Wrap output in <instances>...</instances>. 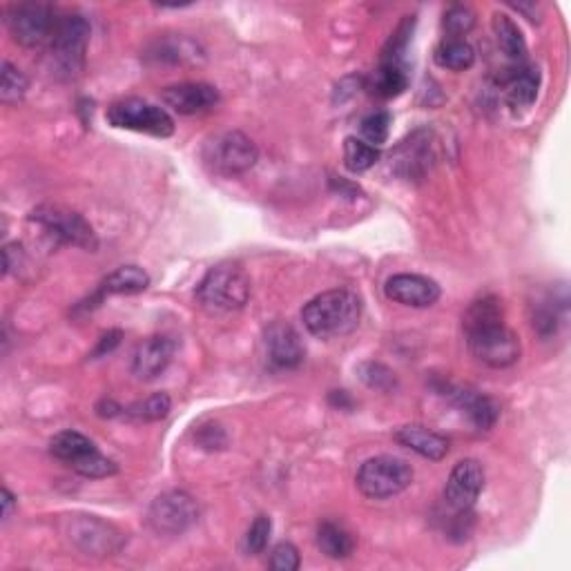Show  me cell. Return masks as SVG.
Instances as JSON below:
<instances>
[{"label": "cell", "mask_w": 571, "mask_h": 571, "mask_svg": "<svg viewBox=\"0 0 571 571\" xmlns=\"http://www.w3.org/2000/svg\"><path fill=\"white\" fill-rule=\"evenodd\" d=\"M464 333L471 355L491 369H507L520 360V340L502 319L496 297H482L464 315Z\"/></svg>", "instance_id": "cell-1"}, {"label": "cell", "mask_w": 571, "mask_h": 571, "mask_svg": "<svg viewBox=\"0 0 571 571\" xmlns=\"http://www.w3.org/2000/svg\"><path fill=\"white\" fill-rule=\"evenodd\" d=\"M362 319V302L353 290L335 288L313 297L302 308L306 331L317 340H337L351 335Z\"/></svg>", "instance_id": "cell-2"}, {"label": "cell", "mask_w": 571, "mask_h": 571, "mask_svg": "<svg viewBox=\"0 0 571 571\" xmlns=\"http://www.w3.org/2000/svg\"><path fill=\"white\" fill-rule=\"evenodd\" d=\"M250 299V279L237 266L221 264L208 270L197 286V302L210 313L241 311Z\"/></svg>", "instance_id": "cell-3"}, {"label": "cell", "mask_w": 571, "mask_h": 571, "mask_svg": "<svg viewBox=\"0 0 571 571\" xmlns=\"http://www.w3.org/2000/svg\"><path fill=\"white\" fill-rule=\"evenodd\" d=\"M50 453L56 460H61L72 471L79 473V476L90 480L110 478L119 471L116 462L108 456H103V453L96 449V444L79 431L56 433L50 440Z\"/></svg>", "instance_id": "cell-4"}, {"label": "cell", "mask_w": 571, "mask_h": 571, "mask_svg": "<svg viewBox=\"0 0 571 571\" xmlns=\"http://www.w3.org/2000/svg\"><path fill=\"white\" fill-rule=\"evenodd\" d=\"M357 489L371 500H386L400 496L402 491L411 487L413 469L402 458L377 456L366 460L355 476Z\"/></svg>", "instance_id": "cell-5"}, {"label": "cell", "mask_w": 571, "mask_h": 571, "mask_svg": "<svg viewBox=\"0 0 571 571\" xmlns=\"http://www.w3.org/2000/svg\"><path fill=\"white\" fill-rule=\"evenodd\" d=\"M87 45H90V23L81 14L61 16L50 43L52 63L65 79L79 76L85 67Z\"/></svg>", "instance_id": "cell-6"}, {"label": "cell", "mask_w": 571, "mask_h": 571, "mask_svg": "<svg viewBox=\"0 0 571 571\" xmlns=\"http://www.w3.org/2000/svg\"><path fill=\"white\" fill-rule=\"evenodd\" d=\"M61 16L50 3H16L7 7L5 23L14 41L23 47H43L52 43Z\"/></svg>", "instance_id": "cell-7"}, {"label": "cell", "mask_w": 571, "mask_h": 571, "mask_svg": "<svg viewBox=\"0 0 571 571\" xmlns=\"http://www.w3.org/2000/svg\"><path fill=\"white\" fill-rule=\"evenodd\" d=\"M108 121L114 128L150 134L157 139H168L174 134L172 116L159 105L141 99L116 101L108 108Z\"/></svg>", "instance_id": "cell-8"}, {"label": "cell", "mask_w": 571, "mask_h": 571, "mask_svg": "<svg viewBox=\"0 0 571 571\" xmlns=\"http://www.w3.org/2000/svg\"><path fill=\"white\" fill-rule=\"evenodd\" d=\"M29 221L41 226L43 230L67 246H79L83 250H96L99 248V239H96L94 228L87 224L85 217L63 206H38Z\"/></svg>", "instance_id": "cell-9"}, {"label": "cell", "mask_w": 571, "mask_h": 571, "mask_svg": "<svg viewBox=\"0 0 571 571\" xmlns=\"http://www.w3.org/2000/svg\"><path fill=\"white\" fill-rule=\"evenodd\" d=\"M199 520L197 500L186 491H168L152 502L150 527L161 536H181Z\"/></svg>", "instance_id": "cell-10"}, {"label": "cell", "mask_w": 571, "mask_h": 571, "mask_svg": "<svg viewBox=\"0 0 571 571\" xmlns=\"http://www.w3.org/2000/svg\"><path fill=\"white\" fill-rule=\"evenodd\" d=\"M206 161L221 174H244L255 168L259 150L244 132H224L212 139L206 148Z\"/></svg>", "instance_id": "cell-11"}, {"label": "cell", "mask_w": 571, "mask_h": 571, "mask_svg": "<svg viewBox=\"0 0 571 571\" xmlns=\"http://www.w3.org/2000/svg\"><path fill=\"white\" fill-rule=\"evenodd\" d=\"M482 489H485L482 464L478 460H460L451 471L447 487H444V502L458 514H467L476 505Z\"/></svg>", "instance_id": "cell-12"}, {"label": "cell", "mask_w": 571, "mask_h": 571, "mask_svg": "<svg viewBox=\"0 0 571 571\" xmlns=\"http://www.w3.org/2000/svg\"><path fill=\"white\" fill-rule=\"evenodd\" d=\"M391 166L404 179H422L433 163V134L429 130L413 132L391 154Z\"/></svg>", "instance_id": "cell-13"}, {"label": "cell", "mask_w": 571, "mask_h": 571, "mask_svg": "<svg viewBox=\"0 0 571 571\" xmlns=\"http://www.w3.org/2000/svg\"><path fill=\"white\" fill-rule=\"evenodd\" d=\"M161 101L166 103V108L177 112L181 116H195L210 112L217 108L221 96L215 85L208 83H177L170 85L161 92Z\"/></svg>", "instance_id": "cell-14"}, {"label": "cell", "mask_w": 571, "mask_h": 571, "mask_svg": "<svg viewBox=\"0 0 571 571\" xmlns=\"http://www.w3.org/2000/svg\"><path fill=\"white\" fill-rule=\"evenodd\" d=\"M384 295L395 304L409 306V308H429L438 302L442 290L438 282L413 273H400L393 275L384 286Z\"/></svg>", "instance_id": "cell-15"}, {"label": "cell", "mask_w": 571, "mask_h": 571, "mask_svg": "<svg viewBox=\"0 0 571 571\" xmlns=\"http://www.w3.org/2000/svg\"><path fill=\"white\" fill-rule=\"evenodd\" d=\"M174 355V342L170 337L154 335L143 340L132 355V373L141 382L157 380L168 369Z\"/></svg>", "instance_id": "cell-16"}, {"label": "cell", "mask_w": 571, "mask_h": 571, "mask_svg": "<svg viewBox=\"0 0 571 571\" xmlns=\"http://www.w3.org/2000/svg\"><path fill=\"white\" fill-rule=\"evenodd\" d=\"M266 348L270 362L279 369H297L306 355L302 337L286 322H275L266 328Z\"/></svg>", "instance_id": "cell-17"}, {"label": "cell", "mask_w": 571, "mask_h": 571, "mask_svg": "<svg viewBox=\"0 0 571 571\" xmlns=\"http://www.w3.org/2000/svg\"><path fill=\"white\" fill-rule=\"evenodd\" d=\"M70 538L76 547L90 554H110L119 547V534L105 522L96 520L94 516H83L81 520H74V527L70 531Z\"/></svg>", "instance_id": "cell-18"}, {"label": "cell", "mask_w": 571, "mask_h": 571, "mask_svg": "<svg viewBox=\"0 0 571 571\" xmlns=\"http://www.w3.org/2000/svg\"><path fill=\"white\" fill-rule=\"evenodd\" d=\"M395 440H398L402 447L411 449L418 453V456L433 462L444 460L449 453V440L444 438V435L431 431L429 427H422V424H406V427L395 433Z\"/></svg>", "instance_id": "cell-19"}, {"label": "cell", "mask_w": 571, "mask_h": 571, "mask_svg": "<svg viewBox=\"0 0 571 571\" xmlns=\"http://www.w3.org/2000/svg\"><path fill=\"white\" fill-rule=\"evenodd\" d=\"M409 87V74L402 61H382L380 67L366 79V90L377 99H395Z\"/></svg>", "instance_id": "cell-20"}, {"label": "cell", "mask_w": 571, "mask_h": 571, "mask_svg": "<svg viewBox=\"0 0 571 571\" xmlns=\"http://www.w3.org/2000/svg\"><path fill=\"white\" fill-rule=\"evenodd\" d=\"M150 286V275L139 266H121L103 279L92 302L99 304L105 295H139Z\"/></svg>", "instance_id": "cell-21"}, {"label": "cell", "mask_w": 571, "mask_h": 571, "mask_svg": "<svg viewBox=\"0 0 571 571\" xmlns=\"http://www.w3.org/2000/svg\"><path fill=\"white\" fill-rule=\"evenodd\" d=\"M538 87H540V74L536 67L518 65L514 74L507 76V81H505L507 103L514 110L531 108L538 96Z\"/></svg>", "instance_id": "cell-22"}, {"label": "cell", "mask_w": 571, "mask_h": 571, "mask_svg": "<svg viewBox=\"0 0 571 571\" xmlns=\"http://www.w3.org/2000/svg\"><path fill=\"white\" fill-rule=\"evenodd\" d=\"M453 398H456L458 406L467 413V418L478 431H491L493 424L498 422L500 415L498 404L487 398V395H482L478 391H456L453 393Z\"/></svg>", "instance_id": "cell-23"}, {"label": "cell", "mask_w": 571, "mask_h": 571, "mask_svg": "<svg viewBox=\"0 0 571 571\" xmlns=\"http://www.w3.org/2000/svg\"><path fill=\"white\" fill-rule=\"evenodd\" d=\"M317 547L328 558L344 560L355 551V538L340 522L324 520L317 527Z\"/></svg>", "instance_id": "cell-24"}, {"label": "cell", "mask_w": 571, "mask_h": 571, "mask_svg": "<svg viewBox=\"0 0 571 571\" xmlns=\"http://www.w3.org/2000/svg\"><path fill=\"white\" fill-rule=\"evenodd\" d=\"M493 32H496L498 47L507 58L516 63H522L527 58V43L525 36H522L520 27L511 21V16L507 14H496L493 16Z\"/></svg>", "instance_id": "cell-25"}, {"label": "cell", "mask_w": 571, "mask_h": 571, "mask_svg": "<svg viewBox=\"0 0 571 571\" xmlns=\"http://www.w3.org/2000/svg\"><path fill=\"white\" fill-rule=\"evenodd\" d=\"M433 58L444 70L464 72L476 63V52H473V47L464 38H447V41L438 45Z\"/></svg>", "instance_id": "cell-26"}, {"label": "cell", "mask_w": 571, "mask_h": 571, "mask_svg": "<svg viewBox=\"0 0 571 571\" xmlns=\"http://www.w3.org/2000/svg\"><path fill=\"white\" fill-rule=\"evenodd\" d=\"M565 313H567V297L558 302L556 295H547L543 302L534 306V328L543 337H549L551 333H556V326L563 322Z\"/></svg>", "instance_id": "cell-27"}, {"label": "cell", "mask_w": 571, "mask_h": 571, "mask_svg": "<svg viewBox=\"0 0 571 571\" xmlns=\"http://www.w3.org/2000/svg\"><path fill=\"white\" fill-rule=\"evenodd\" d=\"M377 161H380V150L375 145L355 137H348L344 141V163L351 172L360 174L371 170Z\"/></svg>", "instance_id": "cell-28"}, {"label": "cell", "mask_w": 571, "mask_h": 571, "mask_svg": "<svg viewBox=\"0 0 571 571\" xmlns=\"http://www.w3.org/2000/svg\"><path fill=\"white\" fill-rule=\"evenodd\" d=\"M170 409H172V400L168 393H152L150 398L134 402L125 413L137 422H159L168 418Z\"/></svg>", "instance_id": "cell-29"}, {"label": "cell", "mask_w": 571, "mask_h": 571, "mask_svg": "<svg viewBox=\"0 0 571 571\" xmlns=\"http://www.w3.org/2000/svg\"><path fill=\"white\" fill-rule=\"evenodd\" d=\"M27 79L25 74L14 67L9 61L3 63V79H0V101L5 105H16L25 99L27 94Z\"/></svg>", "instance_id": "cell-30"}, {"label": "cell", "mask_w": 571, "mask_h": 571, "mask_svg": "<svg viewBox=\"0 0 571 571\" xmlns=\"http://www.w3.org/2000/svg\"><path fill=\"white\" fill-rule=\"evenodd\" d=\"M391 123H393L391 112L377 110V112L369 114V116H366V119L362 121V125H360L364 141L375 145V148H380V145L386 143V139H389Z\"/></svg>", "instance_id": "cell-31"}, {"label": "cell", "mask_w": 571, "mask_h": 571, "mask_svg": "<svg viewBox=\"0 0 571 571\" xmlns=\"http://www.w3.org/2000/svg\"><path fill=\"white\" fill-rule=\"evenodd\" d=\"M473 25H476V14L471 12L467 5H453L447 14H444V29H447L449 38H462L467 36Z\"/></svg>", "instance_id": "cell-32"}, {"label": "cell", "mask_w": 571, "mask_h": 571, "mask_svg": "<svg viewBox=\"0 0 571 571\" xmlns=\"http://www.w3.org/2000/svg\"><path fill=\"white\" fill-rule=\"evenodd\" d=\"M360 375L366 386H371L375 391H391L395 389V373L391 369H386L384 364H377V362H366L360 366Z\"/></svg>", "instance_id": "cell-33"}, {"label": "cell", "mask_w": 571, "mask_h": 571, "mask_svg": "<svg viewBox=\"0 0 571 571\" xmlns=\"http://www.w3.org/2000/svg\"><path fill=\"white\" fill-rule=\"evenodd\" d=\"M270 531H273V522L268 516H257L253 525H250L246 534V551L253 556L264 554L270 540Z\"/></svg>", "instance_id": "cell-34"}, {"label": "cell", "mask_w": 571, "mask_h": 571, "mask_svg": "<svg viewBox=\"0 0 571 571\" xmlns=\"http://www.w3.org/2000/svg\"><path fill=\"white\" fill-rule=\"evenodd\" d=\"M302 565V558H299V551L295 545L290 543H279L273 549V556H270V569L275 571H297Z\"/></svg>", "instance_id": "cell-35"}, {"label": "cell", "mask_w": 571, "mask_h": 571, "mask_svg": "<svg viewBox=\"0 0 571 571\" xmlns=\"http://www.w3.org/2000/svg\"><path fill=\"white\" fill-rule=\"evenodd\" d=\"M197 440L203 449L215 451V449H224L226 447V433L217 424H210V427H203L197 435Z\"/></svg>", "instance_id": "cell-36"}, {"label": "cell", "mask_w": 571, "mask_h": 571, "mask_svg": "<svg viewBox=\"0 0 571 571\" xmlns=\"http://www.w3.org/2000/svg\"><path fill=\"white\" fill-rule=\"evenodd\" d=\"M119 342H121V331H110L108 335H103L101 337V342H99V346H96V351L92 353L94 357H101V355H105V353H112L116 346H119Z\"/></svg>", "instance_id": "cell-37"}, {"label": "cell", "mask_w": 571, "mask_h": 571, "mask_svg": "<svg viewBox=\"0 0 571 571\" xmlns=\"http://www.w3.org/2000/svg\"><path fill=\"white\" fill-rule=\"evenodd\" d=\"M96 411H99L101 418H114V415H119L123 409L112 400H103L99 406H96Z\"/></svg>", "instance_id": "cell-38"}, {"label": "cell", "mask_w": 571, "mask_h": 571, "mask_svg": "<svg viewBox=\"0 0 571 571\" xmlns=\"http://www.w3.org/2000/svg\"><path fill=\"white\" fill-rule=\"evenodd\" d=\"M14 507H16V498H14V493L5 487V489H3V520H9V518H12Z\"/></svg>", "instance_id": "cell-39"}, {"label": "cell", "mask_w": 571, "mask_h": 571, "mask_svg": "<svg viewBox=\"0 0 571 571\" xmlns=\"http://www.w3.org/2000/svg\"><path fill=\"white\" fill-rule=\"evenodd\" d=\"M331 404H333V406H340V409H351V406H353V402L348 400L346 391H333V393H331Z\"/></svg>", "instance_id": "cell-40"}]
</instances>
